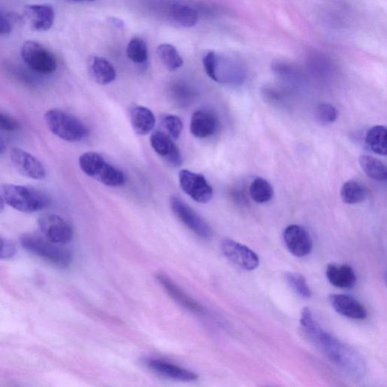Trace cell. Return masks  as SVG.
I'll list each match as a JSON object with an SVG mask.
<instances>
[{
	"mask_svg": "<svg viewBox=\"0 0 387 387\" xmlns=\"http://www.w3.org/2000/svg\"><path fill=\"white\" fill-rule=\"evenodd\" d=\"M300 325L311 342L328 360L355 381H360L366 374V365L363 356L352 346L339 341L327 332L316 322L309 308L302 311Z\"/></svg>",
	"mask_w": 387,
	"mask_h": 387,
	"instance_id": "1",
	"label": "cell"
},
{
	"mask_svg": "<svg viewBox=\"0 0 387 387\" xmlns=\"http://www.w3.org/2000/svg\"><path fill=\"white\" fill-rule=\"evenodd\" d=\"M5 203L25 213L41 211L51 204V198L36 188L20 185L5 184L0 187Z\"/></svg>",
	"mask_w": 387,
	"mask_h": 387,
	"instance_id": "2",
	"label": "cell"
},
{
	"mask_svg": "<svg viewBox=\"0 0 387 387\" xmlns=\"http://www.w3.org/2000/svg\"><path fill=\"white\" fill-rule=\"evenodd\" d=\"M45 121L55 136L69 143H77L89 135V129L83 122L69 113L59 109L47 111L45 114Z\"/></svg>",
	"mask_w": 387,
	"mask_h": 387,
	"instance_id": "3",
	"label": "cell"
},
{
	"mask_svg": "<svg viewBox=\"0 0 387 387\" xmlns=\"http://www.w3.org/2000/svg\"><path fill=\"white\" fill-rule=\"evenodd\" d=\"M81 171L104 185L118 187L125 183V176L95 152L83 153L79 158Z\"/></svg>",
	"mask_w": 387,
	"mask_h": 387,
	"instance_id": "4",
	"label": "cell"
},
{
	"mask_svg": "<svg viewBox=\"0 0 387 387\" xmlns=\"http://www.w3.org/2000/svg\"><path fill=\"white\" fill-rule=\"evenodd\" d=\"M21 244L27 251L60 267H68L72 262L70 251L49 241L44 236L24 234L21 239Z\"/></svg>",
	"mask_w": 387,
	"mask_h": 387,
	"instance_id": "5",
	"label": "cell"
},
{
	"mask_svg": "<svg viewBox=\"0 0 387 387\" xmlns=\"http://www.w3.org/2000/svg\"><path fill=\"white\" fill-rule=\"evenodd\" d=\"M21 55L28 67L36 73L51 74L57 69V61L54 55L38 42L25 41L22 46Z\"/></svg>",
	"mask_w": 387,
	"mask_h": 387,
	"instance_id": "6",
	"label": "cell"
},
{
	"mask_svg": "<svg viewBox=\"0 0 387 387\" xmlns=\"http://www.w3.org/2000/svg\"><path fill=\"white\" fill-rule=\"evenodd\" d=\"M169 204H171V210L176 218L187 229L203 239L209 240L213 237V230L209 223L197 213L190 205L184 202L181 198L172 196L169 199Z\"/></svg>",
	"mask_w": 387,
	"mask_h": 387,
	"instance_id": "7",
	"label": "cell"
},
{
	"mask_svg": "<svg viewBox=\"0 0 387 387\" xmlns=\"http://www.w3.org/2000/svg\"><path fill=\"white\" fill-rule=\"evenodd\" d=\"M178 181L182 190L195 202L206 204L211 201L213 188L202 174L182 169L178 174Z\"/></svg>",
	"mask_w": 387,
	"mask_h": 387,
	"instance_id": "8",
	"label": "cell"
},
{
	"mask_svg": "<svg viewBox=\"0 0 387 387\" xmlns=\"http://www.w3.org/2000/svg\"><path fill=\"white\" fill-rule=\"evenodd\" d=\"M221 251L226 258L242 269L253 271L259 267L258 254L237 241L229 239L223 240Z\"/></svg>",
	"mask_w": 387,
	"mask_h": 387,
	"instance_id": "9",
	"label": "cell"
},
{
	"mask_svg": "<svg viewBox=\"0 0 387 387\" xmlns=\"http://www.w3.org/2000/svg\"><path fill=\"white\" fill-rule=\"evenodd\" d=\"M38 225L44 237L55 244L63 245L73 239L71 225L58 215L45 214L41 217Z\"/></svg>",
	"mask_w": 387,
	"mask_h": 387,
	"instance_id": "10",
	"label": "cell"
},
{
	"mask_svg": "<svg viewBox=\"0 0 387 387\" xmlns=\"http://www.w3.org/2000/svg\"><path fill=\"white\" fill-rule=\"evenodd\" d=\"M11 162L17 171L25 177L41 181L46 176V171L38 159L25 152L15 148L10 153Z\"/></svg>",
	"mask_w": 387,
	"mask_h": 387,
	"instance_id": "11",
	"label": "cell"
},
{
	"mask_svg": "<svg viewBox=\"0 0 387 387\" xmlns=\"http://www.w3.org/2000/svg\"><path fill=\"white\" fill-rule=\"evenodd\" d=\"M283 237L290 253L297 258H304L313 250V240L310 234L300 225H288Z\"/></svg>",
	"mask_w": 387,
	"mask_h": 387,
	"instance_id": "12",
	"label": "cell"
},
{
	"mask_svg": "<svg viewBox=\"0 0 387 387\" xmlns=\"http://www.w3.org/2000/svg\"><path fill=\"white\" fill-rule=\"evenodd\" d=\"M150 146L155 152L171 167H179L183 164V157L178 148L171 136L162 131L157 130L150 136Z\"/></svg>",
	"mask_w": 387,
	"mask_h": 387,
	"instance_id": "13",
	"label": "cell"
},
{
	"mask_svg": "<svg viewBox=\"0 0 387 387\" xmlns=\"http://www.w3.org/2000/svg\"><path fill=\"white\" fill-rule=\"evenodd\" d=\"M246 77V71L241 60L234 57H222L217 55L215 81L218 83H240Z\"/></svg>",
	"mask_w": 387,
	"mask_h": 387,
	"instance_id": "14",
	"label": "cell"
},
{
	"mask_svg": "<svg viewBox=\"0 0 387 387\" xmlns=\"http://www.w3.org/2000/svg\"><path fill=\"white\" fill-rule=\"evenodd\" d=\"M150 371L167 379L190 382L197 380L198 376L183 367L158 358H149L145 363Z\"/></svg>",
	"mask_w": 387,
	"mask_h": 387,
	"instance_id": "15",
	"label": "cell"
},
{
	"mask_svg": "<svg viewBox=\"0 0 387 387\" xmlns=\"http://www.w3.org/2000/svg\"><path fill=\"white\" fill-rule=\"evenodd\" d=\"M156 278L167 294L179 305L196 314H203L204 313V308L198 302L187 295L181 287L165 274L158 273Z\"/></svg>",
	"mask_w": 387,
	"mask_h": 387,
	"instance_id": "16",
	"label": "cell"
},
{
	"mask_svg": "<svg viewBox=\"0 0 387 387\" xmlns=\"http://www.w3.org/2000/svg\"><path fill=\"white\" fill-rule=\"evenodd\" d=\"M24 15L33 29L37 31L50 30L55 21L54 8L47 4L26 6L24 8Z\"/></svg>",
	"mask_w": 387,
	"mask_h": 387,
	"instance_id": "17",
	"label": "cell"
},
{
	"mask_svg": "<svg viewBox=\"0 0 387 387\" xmlns=\"http://www.w3.org/2000/svg\"><path fill=\"white\" fill-rule=\"evenodd\" d=\"M329 302L339 315L354 320H365L367 317L366 308L353 297L345 295H330Z\"/></svg>",
	"mask_w": 387,
	"mask_h": 387,
	"instance_id": "18",
	"label": "cell"
},
{
	"mask_svg": "<svg viewBox=\"0 0 387 387\" xmlns=\"http://www.w3.org/2000/svg\"><path fill=\"white\" fill-rule=\"evenodd\" d=\"M326 276L330 284L344 290L353 289L357 281L355 271L346 264H329L326 269Z\"/></svg>",
	"mask_w": 387,
	"mask_h": 387,
	"instance_id": "19",
	"label": "cell"
},
{
	"mask_svg": "<svg viewBox=\"0 0 387 387\" xmlns=\"http://www.w3.org/2000/svg\"><path fill=\"white\" fill-rule=\"evenodd\" d=\"M218 127V121L211 112L199 110L194 113L190 122L191 134L197 139L213 136Z\"/></svg>",
	"mask_w": 387,
	"mask_h": 387,
	"instance_id": "20",
	"label": "cell"
},
{
	"mask_svg": "<svg viewBox=\"0 0 387 387\" xmlns=\"http://www.w3.org/2000/svg\"><path fill=\"white\" fill-rule=\"evenodd\" d=\"M88 71L92 79L100 85L114 82L117 77L116 70L107 59L92 56L88 62Z\"/></svg>",
	"mask_w": 387,
	"mask_h": 387,
	"instance_id": "21",
	"label": "cell"
},
{
	"mask_svg": "<svg viewBox=\"0 0 387 387\" xmlns=\"http://www.w3.org/2000/svg\"><path fill=\"white\" fill-rule=\"evenodd\" d=\"M132 127L139 136H146L155 126V117L153 112L143 106H135L129 111Z\"/></svg>",
	"mask_w": 387,
	"mask_h": 387,
	"instance_id": "22",
	"label": "cell"
},
{
	"mask_svg": "<svg viewBox=\"0 0 387 387\" xmlns=\"http://www.w3.org/2000/svg\"><path fill=\"white\" fill-rule=\"evenodd\" d=\"M386 128L384 126H376L367 132L366 135V144L368 148L375 154L386 155Z\"/></svg>",
	"mask_w": 387,
	"mask_h": 387,
	"instance_id": "23",
	"label": "cell"
},
{
	"mask_svg": "<svg viewBox=\"0 0 387 387\" xmlns=\"http://www.w3.org/2000/svg\"><path fill=\"white\" fill-rule=\"evenodd\" d=\"M360 164L368 177L376 181H386V167L380 160L370 155H363L360 157Z\"/></svg>",
	"mask_w": 387,
	"mask_h": 387,
	"instance_id": "24",
	"label": "cell"
},
{
	"mask_svg": "<svg viewBox=\"0 0 387 387\" xmlns=\"http://www.w3.org/2000/svg\"><path fill=\"white\" fill-rule=\"evenodd\" d=\"M341 195L343 202L346 204H360L366 200L367 190L360 183L349 181L343 185Z\"/></svg>",
	"mask_w": 387,
	"mask_h": 387,
	"instance_id": "25",
	"label": "cell"
},
{
	"mask_svg": "<svg viewBox=\"0 0 387 387\" xmlns=\"http://www.w3.org/2000/svg\"><path fill=\"white\" fill-rule=\"evenodd\" d=\"M157 52L160 61L169 71H174L182 67L183 60L174 45L167 43L160 45Z\"/></svg>",
	"mask_w": 387,
	"mask_h": 387,
	"instance_id": "26",
	"label": "cell"
},
{
	"mask_svg": "<svg viewBox=\"0 0 387 387\" xmlns=\"http://www.w3.org/2000/svg\"><path fill=\"white\" fill-rule=\"evenodd\" d=\"M171 17L176 24L183 27H194L198 20V15L195 9L183 5H176L172 7Z\"/></svg>",
	"mask_w": 387,
	"mask_h": 387,
	"instance_id": "27",
	"label": "cell"
},
{
	"mask_svg": "<svg viewBox=\"0 0 387 387\" xmlns=\"http://www.w3.org/2000/svg\"><path fill=\"white\" fill-rule=\"evenodd\" d=\"M252 199L257 203L264 204L272 200L274 195L271 184L262 178H255L250 187Z\"/></svg>",
	"mask_w": 387,
	"mask_h": 387,
	"instance_id": "28",
	"label": "cell"
},
{
	"mask_svg": "<svg viewBox=\"0 0 387 387\" xmlns=\"http://www.w3.org/2000/svg\"><path fill=\"white\" fill-rule=\"evenodd\" d=\"M128 58L137 64H141L148 59V47L146 43L139 37L132 39L127 48Z\"/></svg>",
	"mask_w": 387,
	"mask_h": 387,
	"instance_id": "29",
	"label": "cell"
},
{
	"mask_svg": "<svg viewBox=\"0 0 387 387\" xmlns=\"http://www.w3.org/2000/svg\"><path fill=\"white\" fill-rule=\"evenodd\" d=\"M286 279L289 286L302 298L309 299L313 295V292L309 287L304 276L298 272H288Z\"/></svg>",
	"mask_w": 387,
	"mask_h": 387,
	"instance_id": "30",
	"label": "cell"
},
{
	"mask_svg": "<svg viewBox=\"0 0 387 387\" xmlns=\"http://www.w3.org/2000/svg\"><path fill=\"white\" fill-rule=\"evenodd\" d=\"M162 121L169 136L177 139L181 136L183 129V122L181 118L176 115H165L162 117Z\"/></svg>",
	"mask_w": 387,
	"mask_h": 387,
	"instance_id": "31",
	"label": "cell"
},
{
	"mask_svg": "<svg viewBox=\"0 0 387 387\" xmlns=\"http://www.w3.org/2000/svg\"><path fill=\"white\" fill-rule=\"evenodd\" d=\"M316 117L321 124L330 125L337 119L338 113L333 106L323 103L316 108Z\"/></svg>",
	"mask_w": 387,
	"mask_h": 387,
	"instance_id": "32",
	"label": "cell"
},
{
	"mask_svg": "<svg viewBox=\"0 0 387 387\" xmlns=\"http://www.w3.org/2000/svg\"><path fill=\"white\" fill-rule=\"evenodd\" d=\"M20 122L10 115L0 111V130L12 133L20 129Z\"/></svg>",
	"mask_w": 387,
	"mask_h": 387,
	"instance_id": "33",
	"label": "cell"
},
{
	"mask_svg": "<svg viewBox=\"0 0 387 387\" xmlns=\"http://www.w3.org/2000/svg\"><path fill=\"white\" fill-rule=\"evenodd\" d=\"M217 62V54L214 52H207L203 59V64L207 76L215 81V71Z\"/></svg>",
	"mask_w": 387,
	"mask_h": 387,
	"instance_id": "34",
	"label": "cell"
},
{
	"mask_svg": "<svg viewBox=\"0 0 387 387\" xmlns=\"http://www.w3.org/2000/svg\"><path fill=\"white\" fill-rule=\"evenodd\" d=\"M175 101L178 103V105L187 106L193 99L192 91L184 87H176L174 92Z\"/></svg>",
	"mask_w": 387,
	"mask_h": 387,
	"instance_id": "35",
	"label": "cell"
},
{
	"mask_svg": "<svg viewBox=\"0 0 387 387\" xmlns=\"http://www.w3.org/2000/svg\"><path fill=\"white\" fill-rule=\"evenodd\" d=\"M13 28L12 15L0 8V35L11 33Z\"/></svg>",
	"mask_w": 387,
	"mask_h": 387,
	"instance_id": "36",
	"label": "cell"
},
{
	"mask_svg": "<svg viewBox=\"0 0 387 387\" xmlns=\"http://www.w3.org/2000/svg\"><path fill=\"white\" fill-rule=\"evenodd\" d=\"M15 252V247L13 244L0 238V260L10 259Z\"/></svg>",
	"mask_w": 387,
	"mask_h": 387,
	"instance_id": "37",
	"label": "cell"
},
{
	"mask_svg": "<svg viewBox=\"0 0 387 387\" xmlns=\"http://www.w3.org/2000/svg\"><path fill=\"white\" fill-rule=\"evenodd\" d=\"M108 21L110 22L111 24L116 26L117 27H122L125 26L124 22L119 20V18L118 17H110Z\"/></svg>",
	"mask_w": 387,
	"mask_h": 387,
	"instance_id": "38",
	"label": "cell"
},
{
	"mask_svg": "<svg viewBox=\"0 0 387 387\" xmlns=\"http://www.w3.org/2000/svg\"><path fill=\"white\" fill-rule=\"evenodd\" d=\"M6 150V144L4 140L0 137V155L4 153Z\"/></svg>",
	"mask_w": 387,
	"mask_h": 387,
	"instance_id": "39",
	"label": "cell"
},
{
	"mask_svg": "<svg viewBox=\"0 0 387 387\" xmlns=\"http://www.w3.org/2000/svg\"><path fill=\"white\" fill-rule=\"evenodd\" d=\"M4 209H5V202L1 195H0V213H2Z\"/></svg>",
	"mask_w": 387,
	"mask_h": 387,
	"instance_id": "40",
	"label": "cell"
},
{
	"mask_svg": "<svg viewBox=\"0 0 387 387\" xmlns=\"http://www.w3.org/2000/svg\"><path fill=\"white\" fill-rule=\"evenodd\" d=\"M70 1L80 3V2H92V1H96V0H70Z\"/></svg>",
	"mask_w": 387,
	"mask_h": 387,
	"instance_id": "41",
	"label": "cell"
}]
</instances>
